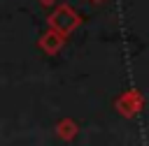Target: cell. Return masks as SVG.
<instances>
[{
    "label": "cell",
    "instance_id": "cell-1",
    "mask_svg": "<svg viewBox=\"0 0 149 146\" xmlns=\"http://www.w3.org/2000/svg\"><path fill=\"white\" fill-rule=\"evenodd\" d=\"M47 25L61 35H72L79 25H81V16L70 7V5H58L49 16H47Z\"/></svg>",
    "mask_w": 149,
    "mask_h": 146
},
{
    "label": "cell",
    "instance_id": "cell-2",
    "mask_svg": "<svg viewBox=\"0 0 149 146\" xmlns=\"http://www.w3.org/2000/svg\"><path fill=\"white\" fill-rule=\"evenodd\" d=\"M142 107H144V97H142V93L135 90V88L123 90V93L114 100V109H116L123 118H133V116H137V114L142 111Z\"/></svg>",
    "mask_w": 149,
    "mask_h": 146
},
{
    "label": "cell",
    "instance_id": "cell-3",
    "mask_svg": "<svg viewBox=\"0 0 149 146\" xmlns=\"http://www.w3.org/2000/svg\"><path fill=\"white\" fill-rule=\"evenodd\" d=\"M65 35H61V32H56V30H51V28H47V32L37 39V49L40 51H44L47 56H56L63 46H65Z\"/></svg>",
    "mask_w": 149,
    "mask_h": 146
},
{
    "label": "cell",
    "instance_id": "cell-4",
    "mask_svg": "<svg viewBox=\"0 0 149 146\" xmlns=\"http://www.w3.org/2000/svg\"><path fill=\"white\" fill-rule=\"evenodd\" d=\"M56 134L63 139V141H72L74 137H77V130H79V125H77V121L74 118H61L58 123H56Z\"/></svg>",
    "mask_w": 149,
    "mask_h": 146
},
{
    "label": "cell",
    "instance_id": "cell-5",
    "mask_svg": "<svg viewBox=\"0 0 149 146\" xmlns=\"http://www.w3.org/2000/svg\"><path fill=\"white\" fill-rule=\"evenodd\" d=\"M40 2H42V5H54L56 0H40Z\"/></svg>",
    "mask_w": 149,
    "mask_h": 146
},
{
    "label": "cell",
    "instance_id": "cell-6",
    "mask_svg": "<svg viewBox=\"0 0 149 146\" xmlns=\"http://www.w3.org/2000/svg\"><path fill=\"white\" fill-rule=\"evenodd\" d=\"M91 2H105V0H91Z\"/></svg>",
    "mask_w": 149,
    "mask_h": 146
}]
</instances>
